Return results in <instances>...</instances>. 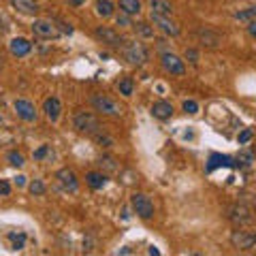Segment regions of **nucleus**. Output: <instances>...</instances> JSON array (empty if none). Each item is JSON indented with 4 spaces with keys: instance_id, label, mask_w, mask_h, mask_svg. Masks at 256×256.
Returning <instances> with one entry per match:
<instances>
[{
    "instance_id": "1",
    "label": "nucleus",
    "mask_w": 256,
    "mask_h": 256,
    "mask_svg": "<svg viewBox=\"0 0 256 256\" xmlns=\"http://www.w3.org/2000/svg\"><path fill=\"white\" fill-rule=\"evenodd\" d=\"M90 102H92V107L98 111V114H102V116H114V118H118V116H122V105L116 100V98H111V96H107V94H94L92 98H90Z\"/></svg>"
},
{
    "instance_id": "2",
    "label": "nucleus",
    "mask_w": 256,
    "mask_h": 256,
    "mask_svg": "<svg viewBox=\"0 0 256 256\" xmlns=\"http://www.w3.org/2000/svg\"><path fill=\"white\" fill-rule=\"evenodd\" d=\"M73 124L79 132H86V134H98L102 130V126L98 122V118L92 116V114H86V111H77L75 118H73Z\"/></svg>"
},
{
    "instance_id": "3",
    "label": "nucleus",
    "mask_w": 256,
    "mask_h": 256,
    "mask_svg": "<svg viewBox=\"0 0 256 256\" xmlns=\"http://www.w3.org/2000/svg\"><path fill=\"white\" fill-rule=\"evenodd\" d=\"M122 54H124V60L128 64H132V66H143L148 62V50L139 41L122 45Z\"/></svg>"
},
{
    "instance_id": "4",
    "label": "nucleus",
    "mask_w": 256,
    "mask_h": 256,
    "mask_svg": "<svg viewBox=\"0 0 256 256\" xmlns=\"http://www.w3.org/2000/svg\"><path fill=\"white\" fill-rule=\"evenodd\" d=\"M32 32H34V36H38V38H58L62 34L60 26L52 20H34Z\"/></svg>"
},
{
    "instance_id": "5",
    "label": "nucleus",
    "mask_w": 256,
    "mask_h": 256,
    "mask_svg": "<svg viewBox=\"0 0 256 256\" xmlns=\"http://www.w3.org/2000/svg\"><path fill=\"white\" fill-rule=\"evenodd\" d=\"M130 205H132L134 214H137L139 218H143V220H150L152 216H154V203H152L150 196L143 194V192H137V194H132Z\"/></svg>"
},
{
    "instance_id": "6",
    "label": "nucleus",
    "mask_w": 256,
    "mask_h": 256,
    "mask_svg": "<svg viewBox=\"0 0 256 256\" xmlns=\"http://www.w3.org/2000/svg\"><path fill=\"white\" fill-rule=\"evenodd\" d=\"M152 24H154V26H158L160 30L164 32V34H171V36H178L180 34V26L178 24H175L173 20H171V15H162V13H154L152 11Z\"/></svg>"
},
{
    "instance_id": "7",
    "label": "nucleus",
    "mask_w": 256,
    "mask_h": 256,
    "mask_svg": "<svg viewBox=\"0 0 256 256\" xmlns=\"http://www.w3.org/2000/svg\"><path fill=\"white\" fill-rule=\"evenodd\" d=\"M96 38H100L102 43H107L109 47H118V50H122V45H124V36L120 34V32H116L114 28H109V26H100V28H96Z\"/></svg>"
},
{
    "instance_id": "8",
    "label": "nucleus",
    "mask_w": 256,
    "mask_h": 256,
    "mask_svg": "<svg viewBox=\"0 0 256 256\" xmlns=\"http://www.w3.org/2000/svg\"><path fill=\"white\" fill-rule=\"evenodd\" d=\"M160 62H162V68L171 75H184L186 73V64H184V60H180L175 54H162Z\"/></svg>"
},
{
    "instance_id": "9",
    "label": "nucleus",
    "mask_w": 256,
    "mask_h": 256,
    "mask_svg": "<svg viewBox=\"0 0 256 256\" xmlns=\"http://www.w3.org/2000/svg\"><path fill=\"white\" fill-rule=\"evenodd\" d=\"M13 107H15L18 116L24 120V122H34V120H36V109H34V105H32L30 100H26V98H18V100L13 102Z\"/></svg>"
},
{
    "instance_id": "10",
    "label": "nucleus",
    "mask_w": 256,
    "mask_h": 256,
    "mask_svg": "<svg viewBox=\"0 0 256 256\" xmlns=\"http://www.w3.org/2000/svg\"><path fill=\"white\" fill-rule=\"evenodd\" d=\"M230 244H233L237 250H252L254 248V233H248V230H233Z\"/></svg>"
},
{
    "instance_id": "11",
    "label": "nucleus",
    "mask_w": 256,
    "mask_h": 256,
    "mask_svg": "<svg viewBox=\"0 0 256 256\" xmlns=\"http://www.w3.org/2000/svg\"><path fill=\"white\" fill-rule=\"evenodd\" d=\"M228 218L235 224H239V226H244V224L252 222V212H250V207H246V205H233L228 210Z\"/></svg>"
},
{
    "instance_id": "12",
    "label": "nucleus",
    "mask_w": 256,
    "mask_h": 256,
    "mask_svg": "<svg viewBox=\"0 0 256 256\" xmlns=\"http://www.w3.org/2000/svg\"><path fill=\"white\" fill-rule=\"evenodd\" d=\"M56 180L60 182V186L68 192H77L79 190V182H77V175L70 171V169H60L56 173Z\"/></svg>"
},
{
    "instance_id": "13",
    "label": "nucleus",
    "mask_w": 256,
    "mask_h": 256,
    "mask_svg": "<svg viewBox=\"0 0 256 256\" xmlns=\"http://www.w3.org/2000/svg\"><path fill=\"white\" fill-rule=\"evenodd\" d=\"M220 166H228V169H237L239 162L235 158L230 156H222V154H212L210 156V162H207V173H212L216 169H220Z\"/></svg>"
},
{
    "instance_id": "14",
    "label": "nucleus",
    "mask_w": 256,
    "mask_h": 256,
    "mask_svg": "<svg viewBox=\"0 0 256 256\" xmlns=\"http://www.w3.org/2000/svg\"><path fill=\"white\" fill-rule=\"evenodd\" d=\"M9 50H11V54L15 56V58H24V56H28L32 52V43L28 41V38L18 36L9 43Z\"/></svg>"
},
{
    "instance_id": "15",
    "label": "nucleus",
    "mask_w": 256,
    "mask_h": 256,
    "mask_svg": "<svg viewBox=\"0 0 256 256\" xmlns=\"http://www.w3.org/2000/svg\"><path fill=\"white\" fill-rule=\"evenodd\" d=\"M152 116L156 120H169L173 116V105L169 100H156L152 105Z\"/></svg>"
},
{
    "instance_id": "16",
    "label": "nucleus",
    "mask_w": 256,
    "mask_h": 256,
    "mask_svg": "<svg viewBox=\"0 0 256 256\" xmlns=\"http://www.w3.org/2000/svg\"><path fill=\"white\" fill-rule=\"evenodd\" d=\"M43 111H45V116L52 120V122H56V120L60 118V111H62V105H60V100L56 98V96H52V98H47L43 102Z\"/></svg>"
},
{
    "instance_id": "17",
    "label": "nucleus",
    "mask_w": 256,
    "mask_h": 256,
    "mask_svg": "<svg viewBox=\"0 0 256 256\" xmlns=\"http://www.w3.org/2000/svg\"><path fill=\"white\" fill-rule=\"evenodd\" d=\"M13 9H18L22 15H36L38 11V4L34 0H11Z\"/></svg>"
},
{
    "instance_id": "18",
    "label": "nucleus",
    "mask_w": 256,
    "mask_h": 256,
    "mask_svg": "<svg viewBox=\"0 0 256 256\" xmlns=\"http://www.w3.org/2000/svg\"><path fill=\"white\" fill-rule=\"evenodd\" d=\"M150 2V9L154 13H162V15H171L173 13V4L169 0H148Z\"/></svg>"
},
{
    "instance_id": "19",
    "label": "nucleus",
    "mask_w": 256,
    "mask_h": 256,
    "mask_svg": "<svg viewBox=\"0 0 256 256\" xmlns=\"http://www.w3.org/2000/svg\"><path fill=\"white\" fill-rule=\"evenodd\" d=\"M86 182H88V186L90 188H94V190H100L102 186L107 184V178L102 173H96V171H92V173H88L86 175Z\"/></svg>"
},
{
    "instance_id": "20",
    "label": "nucleus",
    "mask_w": 256,
    "mask_h": 256,
    "mask_svg": "<svg viewBox=\"0 0 256 256\" xmlns=\"http://www.w3.org/2000/svg\"><path fill=\"white\" fill-rule=\"evenodd\" d=\"M198 38L207 45V47H218L220 45V34H216L212 30H198Z\"/></svg>"
},
{
    "instance_id": "21",
    "label": "nucleus",
    "mask_w": 256,
    "mask_h": 256,
    "mask_svg": "<svg viewBox=\"0 0 256 256\" xmlns=\"http://www.w3.org/2000/svg\"><path fill=\"white\" fill-rule=\"evenodd\" d=\"M120 9L126 15H137L141 11V0H120Z\"/></svg>"
},
{
    "instance_id": "22",
    "label": "nucleus",
    "mask_w": 256,
    "mask_h": 256,
    "mask_svg": "<svg viewBox=\"0 0 256 256\" xmlns=\"http://www.w3.org/2000/svg\"><path fill=\"white\" fill-rule=\"evenodd\" d=\"M6 239L11 242V250H22L24 244H26V233H24V230H18V233L11 230V233L6 235Z\"/></svg>"
},
{
    "instance_id": "23",
    "label": "nucleus",
    "mask_w": 256,
    "mask_h": 256,
    "mask_svg": "<svg viewBox=\"0 0 256 256\" xmlns=\"http://www.w3.org/2000/svg\"><path fill=\"white\" fill-rule=\"evenodd\" d=\"M114 2L111 0H96V13L100 15V18H111L114 15Z\"/></svg>"
},
{
    "instance_id": "24",
    "label": "nucleus",
    "mask_w": 256,
    "mask_h": 256,
    "mask_svg": "<svg viewBox=\"0 0 256 256\" xmlns=\"http://www.w3.org/2000/svg\"><path fill=\"white\" fill-rule=\"evenodd\" d=\"M34 160H38V162H45V160H54V150L52 146H41L38 150H34Z\"/></svg>"
},
{
    "instance_id": "25",
    "label": "nucleus",
    "mask_w": 256,
    "mask_h": 256,
    "mask_svg": "<svg viewBox=\"0 0 256 256\" xmlns=\"http://www.w3.org/2000/svg\"><path fill=\"white\" fill-rule=\"evenodd\" d=\"M118 88H120V92H122L124 96H132L134 84H132L130 77H124V79H120V82H118Z\"/></svg>"
},
{
    "instance_id": "26",
    "label": "nucleus",
    "mask_w": 256,
    "mask_h": 256,
    "mask_svg": "<svg viewBox=\"0 0 256 256\" xmlns=\"http://www.w3.org/2000/svg\"><path fill=\"white\" fill-rule=\"evenodd\" d=\"M237 162H239V166H250L254 162V154L252 152H239Z\"/></svg>"
},
{
    "instance_id": "27",
    "label": "nucleus",
    "mask_w": 256,
    "mask_h": 256,
    "mask_svg": "<svg viewBox=\"0 0 256 256\" xmlns=\"http://www.w3.org/2000/svg\"><path fill=\"white\" fill-rule=\"evenodd\" d=\"M134 28H137V32H139V34H141V36H146V38L154 36V28H152L150 24H146V22H139V24H137V26H134Z\"/></svg>"
},
{
    "instance_id": "28",
    "label": "nucleus",
    "mask_w": 256,
    "mask_h": 256,
    "mask_svg": "<svg viewBox=\"0 0 256 256\" xmlns=\"http://www.w3.org/2000/svg\"><path fill=\"white\" fill-rule=\"evenodd\" d=\"M6 158H9V164L11 166H24V164H26V162H24V156L20 154V152H9V156H6Z\"/></svg>"
},
{
    "instance_id": "29",
    "label": "nucleus",
    "mask_w": 256,
    "mask_h": 256,
    "mask_svg": "<svg viewBox=\"0 0 256 256\" xmlns=\"http://www.w3.org/2000/svg\"><path fill=\"white\" fill-rule=\"evenodd\" d=\"M237 20H244V22L256 20V6H250V9H246V11H239L237 13Z\"/></svg>"
},
{
    "instance_id": "30",
    "label": "nucleus",
    "mask_w": 256,
    "mask_h": 256,
    "mask_svg": "<svg viewBox=\"0 0 256 256\" xmlns=\"http://www.w3.org/2000/svg\"><path fill=\"white\" fill-rule=\"evenodd\" d=\"M28 190L32 192V194H45V184L41 182V180H34V182H32L30 184V186H28Z\"/></svg>"
},
{
    "instance_id": "31",
    "label": "nucleus",
    "mask_w": 256,
    "mask_h": 256,
    "mask_svg": "<svg viewBox=\"0 0 256 256\" xmlns=\"http://www.w3.org/2000/svg\"><path fill=\"white\" fill-rule=\"evenodd\" d=\"M100 166H107L109 171H118V164H116V160L114 158H100Z\"/></svg>"
},
{
    "instance_id": "32",
    "label": "nucleus",
    "mask_w": 256,
    "mask_h": 256,
    "mask_svg": "<svg viewBox=\"0 0 256 256\" xmlns=\"http://www.w3.org/2000/svg\"><path fill=\"white\" fill-rule=\"evenodd\" d=\"M184 111H186V114H196L198 105H196L194 100H184Z\"/></svg>"
},
{
    "instance_id": "33",
    "label": "nucleus",
    "mask_w": 256,
    "mask_h": 256,
    "mask_svg": "<svg viewBox=\"0 0 256 256\" xmlns=\"http://www.w3.org/2000/svg\"><path fill=\"white\" fill-rule=\"evenodd\" d=\"M9 194H11V186H9V182L0 180V196H9Z\"/></svg>"
},
{
    "instance_id": "34",
    "label": "nucleus",
    "mask_w": 256,
    "mask_h": 256,
    "mask_svg": "<svg viewBox=\"0 0 256 256\" xmlns=\"http://www.w3.org/2000/svg\"><path fill=\"white\" fill-rule=\"evenodd\" d=\"M250 139H252V130H250V128H246V130L239 132V143H242V146H244V143H248Z\"/></svg>"
},
{
    "instance_id": "35",
    "label": "nucleus",
    "mask_w": 256,
    "mask_h": 256,
    "mask_svg": "<svg viewBox=\"0 0 256 256\" xmlns=\"http://www.w3.org/2000/svg\"><path fill=\"white\" fill-rule=\"evenodd\" d=\"M118 26H128V28L132 26V24H130V20H128V15H126V13L118 15Z\"/></svg>"
},
{
    "instance_id": "36",
    "label": "nucleus",
    "mask_w": 256,
    "mask_h": 256,
    "mask_svg": "<svg viewBox=\"0 0 256 256\" xmlns=\"http://www.w3.org/2000/svg\"><path fill=\"white\" fill-rule=\"evenodd\" d=\"M248 34H250L252 38H256V20L248 22Z\"/></svg>"
},
{
    "instance_id": "37",
    "label": "nucleus",
    "mask_w": 256,
    "mask_h": 256,
    "mask_svg": "<svg viewBox=\"0 0 256 256\" xmlns=\"http://www.w3.org/2000/svg\"><path fill=\"white\" fill-rule=\"evenodd\" d=\"M186 58H190V62H196L198 60V54L194 50H186Z\"/></svg>"
},
{
    "instance_id": "38",
    "label": "nucleus",
    "mask_w": 256,
    "mask_h": 256,
    "mask_svg": "<svg viewBox=\"0 0 256 256\" xmlns=\"http://www.w3.org/2000/svg\"><path fill=\"white\" fill-rule=\"evenodd\" d=\"M15 184H18V186H24V184H26V178L20 175V178H15Z\"/></svg>"
},
{
    "instance_id": "39",
    "label": "nucleus",
    "mask_w": 256,
    "mask_h": 256,
    "mask_svg": "<svg viewBox=\"0 0 256 256\" xmlns=\"http://www.w3.org/2000/svg\"><path fill=\"white\" fill-rule=\"evenodd\" d=\"M84 2V0H73V4H82Z\"/></svg>"
},
{
    "instance_id": "40",
    "label": "nucleus",
    "mask_w": 256,
    "mask_h": 256,
    "mask_svg": "<svg viewBox=\"0 0 256 256\" xmlns=\"http://www.w3.org/2000/svg\"><path fill=\"white\" fill-rule=\"evenodd\" d=\"M254 246H256V233H254Z\"/></svg>"
}]
</instances>
